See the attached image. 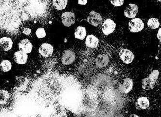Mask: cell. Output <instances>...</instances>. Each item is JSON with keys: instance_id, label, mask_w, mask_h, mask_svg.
Returning <instances> with one entry per match:
<instances>
[{"instance_id": "obj_6", "label": "cell", "mask_w": 161, "mask_h": 117, "mask_svg": "<svg viewBox=\"0 0 161 117\" xmlns=\"http://www.w3.org/2000/svg\"><path fill=\"white\" fill-rule=\"evenodd\" d=\"M116 27V24L110 18L106 19L103 24L102 31L105 35H109L114 32Z\"/></svg>"}, {"instance_id": "obj_28", "label": "cell", "mask_w": 161, "mask_h": 117, "mask_svg": "<svg viewBox=\"0 0 161 117\" xmlns=\"http://www.w3.org/2000/svg\"><path fill=\"white\" fill-rule=\"evenodd\" d=\"M88 3V0H78V3L80 5H86Z\"/></svg>"}, {"instance_id": "obj_13", "label": "cell", "mask_w": 161, "mask_h": 117, "mask_svg": "<svg viewBox=\"0 0 161 117\" xmlns=\"http://www.w3.org/2000/svg\"><path fill=\"white\" fill-rule=\"evenodd\" d=\"M27 53L21 50L16 52L14 54V60L15 62L18 64L24 65L26 63L28 60Z\"/></svg>"}, {"instance_id": "obj_14", "label": "cell", "mask_w": 161, "mask_h": 117, "mask_svg": "<svg viewBox=\"0 0 161 117\" xmlns=\"http://www.w3.org/2000/svg\"><path fill=\"white\" fill-rule=\"evenodd\" d=\"M150 104V101L148 98L144 96H142L137 99L135 104V106L137 109L145 110L149 108Z\"/></svg>"}, {"instance_id": "obj_18", "label": "cell", "mask_w": 161, "mask_h": 117, "mask_svg": "<svg viewBox=\"0 0 161 117\" xmlns=\"http://www.w3.org/2000/svg\"><path fill=\"white\" fill-rule=\"evenodd\" d=\"M13 44V43L10 38L4 37L0 39V45L2 49L4 51L10 50L12 47Z\"/></svg>"}, {"instance_id": "obj_16", "label": "cell", "mask_w": 161, "mask_h": 117, "mask_svg": "<svg viewBox=\"0 0 161 117\" xmlns=\"http://www.w3.org/2000/svg\"><path fill=\"white\" fill-rule=\"evenodd\" d=\"M19 48L20 50L26 53H29L32 51L33 46L28 39H25L19 43Z\"/></svg>"}, {"instance_id": "obj_31", "label": "cell", "mask_w": 161, "mask_h": 117, "mask_svg": "<svg viewBox=\"0 0 161 117\" xmlns=\"http://www.w3.org/2000/svg\"><path fill=\"white\" fill-rule=\"evenodd\" d=\"M85 117H93L92 116V115H91V114H88V115H86V116Z\"/></svg>"}, {"instance_id": "obj_26", "label": "cell", "mask_w": 161, "mask_h": 117, "mask_svg": "<svg viewBox=\"0 0 161 117\" xmlns=\"http://www.w3.org/2000/svg\"><path fill=\"white\" fill-rule=\"evenodd\" d=\"M56 117H68L66 112L64 111L59 110L56 114Z\"/></svg>"}, {"instance_id": "obj_1", "label": "cell", "mask_w": 161, "mask_h": 117, "mask_svg": "<svg viewBox=\"0 0 161 117\" xmlns=\"http://www.w3.org/2000/svg\"><path fill=\"white\" fill-rule=\"evenodd\" d=\"M160 72L158 70H154L147 77L143 79L142 81L141 87L144 90L149 91L153 90L155 86L156 82L159 77Z\"/></svg>"}, {"instance_id": "obj_7", "label": "cell", "mask_w": 161, "mask_h": 117, "mask_svg": "<svg viewBox=\"0 0 161 117\" xmlns=\"http://www.w3.org/2000/svg\"><path fill=\"white\" fill-rule=\"evenodd\" d=\"M29 83V81L26 77L23 76L17 77L15 79L14 86L16 90L18 91H24L26 90Z\"/></svg>"}, {"instance_id": "obj_2", "label": "cell", "mask_w": 161, "mask_h": 117, "mask_svg": "<svg viewBox=\"0 0 161 117\" xmlns=\"http://www.w3.org/2000/svg\"><path fill=\"white\" fill-rule=\"evenodd\" d=\"M80 94L76 91H70L68 92L66 95V103L68 107H72L76 106L80 101Z\"/></svg>"}, {"instance_id": "obj_21", "label": "cell", "mask_w": 161, "mask_h": 117, "mask_svg": "<svg viewBox=\"0 0 161 117\" xmlns=\"http://www.w3.org/2000/svg\"><path fill=\"white\" fill-rule=\"evenodd\" d=\"M10 99V94L7 90H1L0 91V104H5L8 102Z\"/></svg>"}, {"instance_id": "obj_27", "label": "cell", "mask_w": 161, "mask_h": 117, "mask_svg": "<svg viewBox=\"0 0 161 117\" xmlns=\"http://www.w3.org/2000/svg\"><path fill=\"white\" fill-rule=\"evenodd\" d=\"M22 33H23L24 34L29 36L30 35L31 33V30L29 28H25L23 29V32H22Z\"/></svg>"}, {"instance_id": "obj_25", "label": "cell", "mask_w": 161, "mask_h": 117, "mask_svg": "<svg viewBox=\"0 0 161 117\" xmlns=\"http://www.w3.org/2000/svg\"><path fill=\"white\" fill-rule=\"evenodd\" d=\"M110 2L114 7H120L124 4V0H110Z\"/></svg>"}, {"instance_id": "obj_23", "label": "cell", "mask_w": 161, "mask_h": 117, "mask_svg": "<svg viewBox=\"0 0 161 117\" xmlns=\"http://www.w3.org/2000/svg\"><path fill=\"white\" fill-rule=\"evenodd\" d=\"M147 24L148 27L153 29H156L160 26V22L156 18H151L147 21Z\"/></svg>"}, {"instance_id": "obj_12", "label": "cell", "mask_w": 161, "mask_h": 117, "mask_svg": "<svg viewBox=\"0 0 161 117\" xmlns=\"http://www.w3.org/2000/svg\"><path fill=\"white\" fill-rule=\"evenodd\" d=\"M54 51L53 45L49 43H43L39 48V53L42 56L46 58L50 57Z\"/></svg>"}, {"instance_id": "obj_15", "label": "cell", "mask_w": 161, "mask_h": 117, "mask_svg": "<svg viewBox=\"0 0 161 117\" xmlns=\"http://www.w3.org/2000/svg\"><path fill=\"white\" fill-rule=\"evenodd\" d=\"M108 62L109 58L106 54H99L95 59V65L99 68H103L106 67L108 64Z\"/></svg>"}, {"instance_id": "obj_30", "label": "cell", "mask_w": 161, "mask_h": 117, "mask_svg": "<svg viewBox=\"0 0 161 117\" xmlns=\"http://www.w3.org/2000/svg\"><path fill=\"white\" fill-rule=\"evenodd\" d=\"M129 117H139V116H137L136 114H132V115H130V116Z\"/></svg>"}, {"instance_id": "obj_19", "label": "cell", "mask_w": 161, "mask_h": 117, "mask_svg": "<svg viewBox=\"0 0 161 117\" xmlns=\"http://www.w3.org/2000/svg\"><path fill=\"white\" fill-rule=\"evenodd\" d=\"M86 28L84 27L79 26L76 28L74 33L75 37L80 40H83L86 37Z\"/></svg>"}, {"instance_id": "obj_29", "label": "cell", "mask_w": 161, "mask_h": 117, "mask_svg": "<svg viewBox=\"0 0 161 117\" xmlns=\"http://www.w3.org/2000/svg\"><path fill=\"white\" fill-rule=\"evenodd\" d=\"M157 37L160 41H161V28L158 30L157 34Z\"/></svg>"}, {"instance_id": "obj_3", "label": "cell", "mask_w": 161, "mask_h": 117, "mask_svg": "<svg viewBox=\"0 0 161 117\" xmlns=\"http://www.w3.org/2000/svg\"><path fill=\"white\" fill-rule=\"evenodd\" d=\"M134 86V82L132 79L126 78L122 80L119 85V91L121 93L127 94L130 93Z\"/></svg>"}, {"instance_id": "obj_4", "label": "cell", "mask_w": 161, "mask_h": 117, "mask_svg": "<svg viewBox=\"0 0 161 117\" xmlns=\"http://www.w3.org/2000/svg\"><path fill=\"white\" fill-rule=\"evenodd\" d=\"M129 29L132 33H137L144 28V23L139 18L132 19L128 23Z\"/></svg>"}, {"instance_id": "obj_22", "label": "cell", "mask_w": 161, "mask_h": 117, "mask_svg": "<svg viewBox=\"0 0 161 117\" xmlns=\"http://www.w3.org/2000/svg\"><path fill=\"white\" fill-rule=\"evenodd\" d=\"M0 67L3 72H8L12 69L11 62L8 60H3L0 64Z\"/></svg>"}, {"instance_id": "obj_17", "label": "cell", "mask_w": 161, "mask_h": 117, "mask_svg": "<svg viewBox=\"0 0 161 117\" xmlns=\"http://www.w3.org/2000/svg\"><path fill=\"white\" fill-rule=\"evenodd\" d=\"M99 41L96 37L93 35H89L87 36L85 41V45L89 48H95L97 47Z\"/></svg>"}, {"instance_id": "obj_10", "label": "cell", "mask_w": 161, "mask_h": 117, "mask_svg": "<svg viewBox=\"0 0 161 117\" xmlns=\"http://www.w3.org/2000/svg\"><path fill=\"white\" fill-rule=\"evenodd\" d=\"M102 21V18L100 14L95 11H92L89 13L87 18L88 23L94 27H97L100 25Z\"/></svg>"}, {"instance_id": "obj_32", "label": "cell", "mask_w": 161, "mask_h": 117, "mask_svg": "<svg viewBox=\"0 0 161 117\" xmlns=\"http://www.w3.org/2000/svg\"><path fill=\"white\" fill-rule=\"evenodd\" d=\"M158 1L160 2H161V0H157Z\"/></svg>"}, {"instance_id": "obj_5", "label": "cell", "mask_w": 161, "mask_h": 117, "mask_svg": "<svg viewBox=\"0 0 161 117\" xmlns=\"http://www.w3.org/2000/svg\"><path fill=\"white\" fill-rule=\"evenodd\" d=\"M76 58L75 53L71 50H65L62 53V63L64 65H70L74 63Z\"/></svg>"}, {"instance_id": "obj_24", "label": "cell", "mask_w": 161, "mask_h": 117, "mask_svg": "<svg viewBox=\"0 0 161 117\" xmlns=\"http://www.w3.org/2000/svg\"><path fill=\"white\" fill-rule=\"evenodd\" d=\"M36 34L38 39H42L46 37V33L43 28H40L37 29L36 32Z\"/></svg>"}, {"instance_id": "obj_11", "label": "cell", "mask_w": 161, "mask_h": 117, "mask_svg": "<svg viewBox=\"0 0 161 117\" xmlns=\"http://www.w3.org/2000/svg\"><path fill=\"white\" fill-rule=\"evenodd\" d=\"M138 13L137 5L134 3H129L124 11V15L127 18H134Z\"/></svg>"}, {"instance_id": "obj_20", "label": "cell", "mask_w": 161, "mask_h": 117, "mask_svg": "<svg viewBox=\"0 0 161 117\" xmlns=\"http://www.w3.org/2000/svg\"><path fill=\"white\" fill-rule=\"evenodd\" d=\"M53 5L56 9L63 10L66 8L68 0H53Z\"/></svg>"}, {"instance_id": "obj_9", "label": "cell", "mask_w": 161, "mask_h": 117, "mask_svg": "<svg viewBox=\"0 0 161 117\" xmlns=\"http://www.w3.org/2000/svg\"><path fill=\"white\" fill-rule=\"evenodd\" d=\"M119 54L120 59L125 64H130L135 58V55L133 53L127 49H121Z\"/></svg>"}, {"instance_id": "obj_8", "label": "cell", "mask_w": 161, "mask_h": 117, "mask_svg": "<svg viewBox=\"0 0 161 117\" xmlns=\"http://www.w3.org/2000/svg\"><path fill=\"white\" fill-rule=\"evenodd\" d=\"M62 22L67 27L71 26L75 23V16L72 12H65L62 15Z\"/></svg>"}]
</instances>
